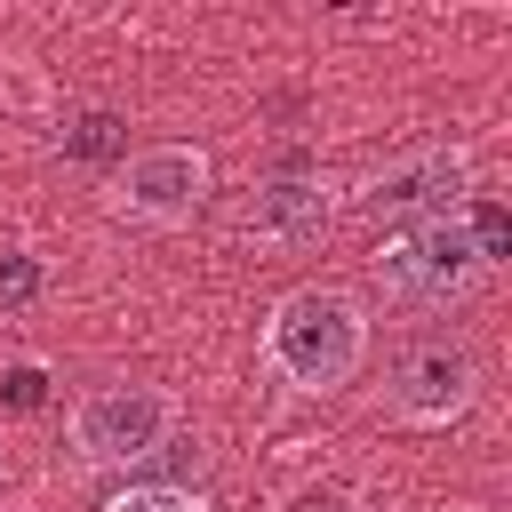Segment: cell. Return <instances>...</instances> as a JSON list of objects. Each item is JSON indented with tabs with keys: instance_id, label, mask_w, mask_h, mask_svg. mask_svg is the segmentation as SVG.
<instances>
[{
	"instance_id": "1",
	"label": "cell",
	"mask_w": 512,
	"mask_h": 512,
	"mask_svg": "<svg viewBox=\"0 0 512 512\" xmlns=\"http://www.w3.org/2000/svg\"><path fill=\"white\" fill-rule=\"evenodd\" d=\"M256 352L288 392H344L368 368V304L336 280H304L264 312Z\"/></svg>"
},
{
	"instance_id": "2",
	"label": "cell",
	"mask_w": 512,
	"mask_h": 512,
	"mask_svg": "<svg viewBox=\"0 0 512 512\" xmlns=\"http://www.w3.org/2000/svg\"><path fill=\"white\" fill-rule=\"evenodd\" d=\"M184 408L168 384H88L72 408H64V440L88 472H136L152 456H168Z\"/></svg>"
},
{
	"instance_id": "3",
	"label": "cell",
	"mask_w": 512,
	"mask_h": 512,
	"mask_svg": "<svg viewBox=\"0 0 512 512\" xmlns=\"http://www.w3.org/2000/svg\"><path fill=\"white\" fill-rule=\"evenodd\" d=\"M376 288L392 304H416V312H440V304H464L480 280H488V256H480V232L472 216H440V224H400L384 232L376 248Z\"/></svg>"
},
{
	"instance_id": "4",
	"label": "cell",
	"mask_w": 512,
	"mask_h": 512,
	"mask_svg": "<svg viewBox=\"0 0 512 512\" xmlns=\"http://www.w3.org/2000/svg\"><path fill=\"white\" fill-rule=\"evenodd\" d=\"M208 184H216V168L200 144H144V152H120L104 208L120 224H144V232H184L208 208Z\"/></svg>"
},
{
	"instance_id": "5",
	"label": "cell",
	"mask_w": 512,
	"mask_h": 512,
	"mask_svg": "<svg viewBox=\"0 0 512 512\" xmlns=\"http://www.w3.org/2000/svg\"><path fill=\"white\" fill-rule=\"evenodd\" d=\"M360 216L376 224H440V216H464L472 208V152L464 144H416L400 160H384L360 192H352Z\"/></svg>"
},
{
	"instance_id": "6",
	"label": "cell",
	"mask_w": 512,
	"mask_h": 512,
	"mask_svg": "<svg viewBox=\"0 0 512 512\" xmlns=\"http://www.w3.org/2000/svg\"><path fill=\"white\" fill-rule=\"evenodd\" d=\"M472 400H480V360H472L464 344L432 336V344H408V352L392 360V392H384V408H392L400 424L440 432V424H456Z\"/></svg>"
},
{
	"instance_id": "7",
	"label": "cell",
	"mask_w": 512,
	"mask_h": 512,
	"mask_svg": "<svg viewBox=\"0 0 512 512\" xmlns=\"http://www.w3.org/2000/svg\"><path fill=\"white\" fill-rule=\"evenodd\" d=\"M328 216H336L328 184H320V176H304V168H288V176H264V184L248 192L240 232H248L256 248H304V240H320V232H328Z\"/></svg>"
},
{
	"instance_id": "8",
	"label": "cell",
	"mask_w": 512,
	"mask_h": 512,
	"mask_svg": "<svg viewBox=\"0 0 512 512\" xmlns=\"http://www.w3.org/2000/svg\"><path fill=\"white\" fill-rule=\"evenodd\" d=\"M96 512H208V496L168 488V480H136V488H120V496H104Z\"/></svg>"
},
{
	"instance_id": "9",
	"label": "cell",
	"mask_w": 512,
	"mask_h": 512,
	"mask_svg": "<svg viewBox=\"0 0 512 512\" xmlns=\"http://www.w3.org/2000/svg\"><path fill=\"white\" fill-rule=\"evenodd\" d=\"M40 288H48L40 256H0V312H24V304H32Z\"/></svg>"
},
{
	"instance_id": "10",
	"label": "cell",
	"mask_w": 512,
	"mask_h": 512,
	"mask_svg": "<svg viewBox=\"0 0 512 512\" xmlns=\"http://www.w3.org/2000/svg\"><path fill=\"white\" fill-rule=\"evenodd\" d=\"M64 144H72V152H120V120H112V112H80Z\"/></svg>"
},
{
	"instance_id": "11",
	"label": "cell",
	"mask_w": 512,
	"mask_h": 512,
	"mask_svg": "<svg viewBox=\"0 0 512 512\" xmlns=\"http://www.w3.org/2000/svg\"><path fill=\"white\" fill-rule=\"evenodd\" d=\"M40 392H48V376L24 360V368H8V408H40Z\"/></svg>"
},
{
	"instance_id": "12",
	"label": "cell",
	"mask_w": 512,
	"mask_h": 512,
	"mask_svg": "<svg viewBox=\"0 0 512 512\" xmlns=\"http://www.w3.org/2000/svg\"><path fill=\"white\" fill-rule=\"evenodd\" d=\"M296 512H344V496L336 488H312V496H296Z\"/></svg>"
}]
</instances>
